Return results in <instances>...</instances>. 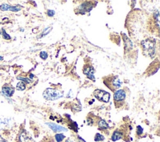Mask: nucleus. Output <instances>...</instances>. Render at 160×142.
<instances>
[{
    "mask_svg": "<svg viewBox=\"0 0 160 142\" xmlns=\"http://www.w3.org/2000/svg\"><path fill=\"white\" fill-rule=\"evenodd\" d=\"M103 82L104 85L113 92L118 90L122 85V82L120 79L117 76L113 75L105 77Z\"/></svg>",
    "mask_w": 160,
    "mask_h": 142,
    "instance_id": "1",
    "label": "nucleus"
},
{
    "mask_svg": "<svg viewBox=\"0 0 160 142\" xmlns=\"http://www.w3.org/2000/svg\"><path fill=\"white\" fill-rule=\"evenodd\" d=\"M43 96L46 100L54 101L63 97L64 93L60 90L48 88L44 90Z\"/></svg>",
    "mask_w": 160,
    "mask_h": 142,
    "instance_id": "2",
    "label": "nucleus"
},
{
    "mask_svg": "<svg viewBox=\"0 0 160 142\" xmlns=\"http://www.w3.org/2000/svg\"><path fill=\"white\" fill-rule=\"evenodd\" d=\"M143 50L149 56H153L155 53V44L153 41L150 40H146L141 42Z\"/></svg>",
    "mask_w": 160,
    "mask_h": 142,
    "instance_id": "3",
    "label": "nucleus"
},
{
    "mask_svg": "<svg viewBox=\"0 0 160 142\" xmlns=\"http://www.w3.org/2000/svg\"><path fill=\"white\" fill-rule=\"evenodd\" d=\"M114 105L117 108L120 107L124 104L126 97V92L123 90H118L114 93Z\"/></svg>",
    "mask_w": 160,
    "mask_h": 142,
    "instance_id": "4",
    "label": "nucleus"
},
{
    "mask_svg": "<svg viewBox=\"0 0 160 142\" xmlns=\"http://www.w3.org/2000/svg\"><path fill=\"white\" fill-rule=\"evenodd\" d=\"M94 96L98 100L104 103H108L110 101V94L108 92L100 89H97L94 92Z\"/></svg>",
    "mask_w": 160,
    "mask_h": 142,
    "instance_id": "5",
    "label": "nucleus"
},
{
    "mask_svg": "<svg viewBox=\"0 0 160 142\" xmlns=\"http://www.w3.org/2000/svg\"><path fill=\"white\" fill-rule=\"evenodd\" d=\"M83 73L89 79L95 80V69L92 66L89 64H86L83 69Z\"/></svg>",
    "mask_w": 160,
    "mask_h": 142,
    "instance_id": "6",
    "label": "nucleus"
},
{
    "mask_svg": "<svg viewBox=\"0 0 160 142\" xmlns=\"http://www.w3.org/2000/svg\"><path fill=\"white\" fill-rule=\"evenodd\" d=\"M46 124L48 126L49 128H50L54 132H56V133L68 131L67 128H66L65 127L57 125L56 123H46Z\"/></svg>",
    "mask_w": 160,
    "mask_h": 142,
    "instance_id": "7",
    "label": "nucleus"
},
{
    "mask_svg": "<svg viewBox=\"0 0 160 142\" xmlns=\"http://www.w3.org/2000/svg\"><path fill=\"white\" fill-rule=\"evenodd\" d=\"M11 121L10 118L0 117V130H5L10 127Z\"/></svg>",
    "mask_w": 160,
    "mask_h": 142,
    "instance_id": "8",
    "label": "nucleus"
},
{
    "mask_svg": "<svg viewBox=\"0 0 160 142\" xmlns=\"http://www.w3.org/2000/svg\"><path fill=\"white\" fill-rule=\"evenodd\" d=\"M18 142H32V140L31 138L26 133V131H23L19 135Z\"/></svg>",
    "mask_w": 160,
    "mask_h": 142,
    "instance_id": "9",
    "label": "nucleus"
},
{
    "mask_svg": "<svg viewBox=\"0 0 160 142\" xmlns=\"http://www.w3.org/2000/svg\"><path fill=\"white\" fill-rule=\"evenodd\" d=\"M2 92L5 96H8V97H11V96L13 95L15 92V89L13 88V87L5 86L3 87Z\"/></svg>",
    "mask_w": 160,
    "mask_h": 142,
    "instance_id": "10",
    "label": "nucleus"
},
{
    "mask_svg": "<svg viewBox=\"0 0 160 142\" xmlns=\"http://www.w3.org/2000/svg\"><path fill=\"white\" fill-rule=\"evenodd\" d=\"M0 9L3 11H20L21 8H18L17 6H11L7 4H3L1 6H0Z\"/></svg>",
    "mask_w": 160,
    "mask_h": 142,
    "instance_id": "11",
    "label": "nucleus"
},
{
    "mask_svg": "<svg viewBox=\"0 0 160 142\" xmlns=\"http://www.w3.org/2000/svg\"><path fill=\"white\" fill-rule=\"evenodd\" d=\"M91 3H89V2L88 3H84L79 6V9L80 10V11L83 13V14H84L85 13H86V11H89L90 10H91V9L93 8V6H90Z\"/></svg>",
    "mask_w": 160,
    "mask_h": 142,
    "instance_id": "12",
    "label": "nucleus"
},
{
    "mask_svg": "<svg viewBox=\"0 0 160 142\" xmlns=\"http://www.w3.org/2000/svg\"><path fill=\"white\" fill-rule=\"evenodd\" d=\"M122 137H123V134L121 133L120 131L116 130V131H114L113 132V135H112L111 140L113 141H116L118 140L121 139Z\"/></svg>",
    "mask_w": 160,
    "mask_h": 142,
    "instance_id": "13",
    "label": "nucleus"
},
{
    "mask_svg": "<svg viewBox=\"0 0 160 142\" xmlns=\"http://www.w3.org/2000/svg\"><path fill=\"white\" fill-rule=\"evenodd\" d=\"M98 126L101 129L103 130H106L109 128V125L106 123V121L104 120H101L98 122Z\"/></svg>",
    "mask_w": 160,
    "mask_h": 142,
    "instance_id": "14",
    "label": "nucleus"
},
{
    "mask_svg": "<svg viewBox=\"0 0 160 142\" xmlns=\"http://www.w3.org/2000/svg\"><path fill=\"white\" fill-rule=\"evenodd\" d=\"M55 139L57 142H61L65 138V136L62 133H57L55 135Z\"/></svg>",
    "mask_w": 160,
    "mask_h": 142,
    "instance_id": "15",
    "label": "nucleus"
},
{
    "mask_svg": "<svg viewBox=\"0 0 160 142\" xmlns=\"http://www.w3.org/2000/svg\"><path fill=\"white\" fill-rule=\"evenodd\" d=\"M17 88L18 90H20V91H23V90H24L25 89H26V85H25V83H24L23 82H19L17 84Z\"/></svg>",
    "mask_w": 160,
    "mask_h": 142,
    "instance_id": "16",
    "label": "nucleus"
},
{
    "mask_svg": "<svg viewBox=\"0 0 160 142\" xmlns=\"http://www.w3.org/2000/svg\"><path fill=\"white\" fill-rule=\"evenodd\" d=\"M104 139H105L104 137L100 133H97L95 137V141H103Z\"/></svg>",
    "mask_w": 160,
    "mask_h": 142,
    "instance_id": "17",
    "label": "nucleus"
},
{
    "mask_svg": "<svg viewBox=\"0 0 160 142\" xmlns=\"http://www.w3.org/2000/svg\"><path fill=\"white\" fill-rule=\"evenodd\" d=\"M40 56L41 57V58H42L43 60H44L47 59L48 55V53L46 52V51H41V52H40Z\"/></svg>",
    "mask_w": 160,
    "mask_h": 142,
    "instance_id": "18",
    "label": "nucleus"
},
{
    "mask_svg": "<svg viewBox=\"0 0 160 142\" xmlns=\"http://www.w3.org/2000/svg\"><path fill=\"white\" fill-rule=\"evenodd\" d=\"M143 132V129L141 127V126H138L137 127V130H136V133L138 135H141Z\"/></svg>",
    "mask_w": 160,
    "mask_h": 142,
    "instance_id": "19",
    "label": "nucleus"
},
{
    "mask_svg": "<svg viewBox=\"0 0 160 142\" xmlns=\"http://www.w3.org/2000/svg\"><path fill=\"white\" fill-rule=\"evenodd\" d=\"M3 37L5 39H6V40H8H8H9V39H10L11 37L9 36L8 34H6V31H5L4 30H3Z\"/></svg>",
    "mask_w": 160,
    "mask_h": 142,
    "instance_id": "20",
    "label": "nucleus"
},
{
    "mask_svg": "<svg viewBox=\"0 0 160 142\" xmlns=\"http://www.w3.org/2000/svg\"><path fill=\"white\" fill-rule=\"evenodd\" d=\"M47 14L48 15V17H53V16L55 15V11H53V10H48L47 12Z\"/></svg>",
    "mask_w": 160,
    "mask_h": 142,
    "instance_id": "21",
    "label": "nucleus"
},
{
    "mask_svg": "<svg viewBox=\"0 0 160 142\" xmlns=\"http://www.w3.org/2000/svg\"><path fill=\"white\" fill-rule=\"evenodd\" d=\"M18 79L19 80H21L22 81H23V82H26L27 83H31V80L28 78H18Z\"/></svg>",
    "mask_w": 160,
    "mask_h": 142,
    "instance_id": "22",
    "label": "nucleus"
},
{
    "mask_svg": "<svg viewBox=\"0 0 160 142\" xmlns=\"http://www.w3.org/2000/svg\"><path fill=\"white\" fill-rule=\"evenodd\" d=\"M0 142H8L6 140H5L1 135H0Z\"/></svg>",
    "mask_w": 160,
    "mask_h": 142,
    "instance_id": "23",
    "label": "nucleus"
},
{
    "mask_svg": "<svg viewBox=\"0 0 160 142\" xmlns=\"http://www.w3.org/2000/svg\"><path fill=\"white\" fill-rule=\"evenodd\" d=\"M65 142H73V141L71 140H70L69 138V139H67V140L65 141Z\"/></svg>",
    "mask_w": 160,
    "mask_h": 142,
    "instance_id": "24",
    "label": "nucleus"
}]
</instances>
